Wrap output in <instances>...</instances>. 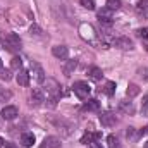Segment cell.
<instances>
[{
	"instance_id": "d4e9b609",
	"label": "cell",
	"mask_w": 148,
	"mask_h": 148,
	"mask_svg": "<svg viewBox=\"0 0 148 148\" xmlns=\"http://www.w3.org/2000/svg\"><path fill=\"white\" fill-rule=\"evenodd\" d=\"M107 141H109V148H122L121 143H119V140H117L114 134H110V136L107 138Z\"/></svg>"
},
{
	"instance_id": "2e32d148",
	"label": "cell",
	"mask_w": 148,
	"mask_h": 148,
	"mask_svg": "<svg viewBox=\"0 0 148 148\" xmlns=\"http://www.w3.org/2000/svg\"><path fill=\"white\" fill-rule=\"evenodd\" d=\"M16 81H17L19 86H28V84H29V71L19 69V73L16 76Z\"/></svg>"
},
{
	"instance_id": "d590c367",
	"label": "cell",
	"mask_w": 148,
	"mask_h": 148,
	"mask_svg": "<svg viewBox=\"0 0 148 148\" xmlns=\"http://www.w3.org/2000/svg\"><path fill=\"white\" fill-rule=\"evenodd\" d=\"M3 147V140H2V138H0V148Z\"/></svg>"
},
{
	"instance_id": "8fae6325",
	"label": "cell",
	"mask_w": 148,
	"mask_h": 148,
	"mask_svg": "<svg viewBox=\"0 0 148 148\" xmlns=\"http://www.w3.org/2000/svg\"><path fill=\"white\" fill-rule=\"evenodd\" d=\"M79 31H81V35L84 40H88V41H95V38H97V33H95V29H93V26H90V24H83L81 28H79Z\"/></svg>"
},
{
	"instance_id": "74e56055",
	"label": "cell",
	"mask_w": 148,
	"mask_h": 148,
	"mask_svg": "<svg viewBox=\"0 0 148 148\" xmlns=\"http://www.w3.org/2000/svg\"><path fill=\"white\" fill-rule=\"evenodd\" d=\"M0 69H2V60H0Z\"/></svg>"
},
{
	"instance_id": "f35d334b",
	"label": "cell",
	"mask_w": 148,
	"mask_h": 148,
	"mask_svg": "<svg viewBox=\"0 0 148 148\" xmlns=\"http://www.w3.org/2000/svg\"><path fill=\"white\" fill-rule=\"evenodd\" d=\"M0 117H2V115H0Z\"/></svg>"
},
{
	"instance_id": "e0dca14e",
	"label": "cell",
	"mask_w": 148,
	"mask_h": 148,
	"mask_svg": "<svg viewBox=\"0 0 148 148\" xmlns=\"http://www.w3.org/2000/svg\"><path fill=\"white\" fill-rule=\"evenodd\" d=\"M98 138H102V134H100V133H91V131H88V133H84V134H83L81 143H83V145H90V143L97 141Z\"/></svg>"
},
{
	"instance_id": "ba28073f",
	"label": "cell",
	"mask_w": 148,
	"mask_h": 148,
	"mask_svg": "<svg viewBox=\"0 0 148 148\" xmlns=\"http://www.w3.org/2000/svg\"><path fill=\"white\" fill-rule=\"evenodd\" d=\"M0 115H2V119H5V121H14V119L19 115V110H17V107H14V105H7V107L2 109Z\"/></svg>"
},
{
	"instance_id": "44dd1931",
	"label": "cell",
	"mask_w": 148,
	"mask_h": 148,
	"mask_svg": "<svg viewBox=\"0 0 148 148\" xmlns=\"http://www.w3.org/2000/svg\"><path fill=\"white\" fill-rule=\"evenodd\" d=\"M115 88H117V84H115L114 81H107L105 86L100 88V93H103V95H107V97H112V95L115 93Z\"/></svg>"
},
{
	"instance_id": "d6986e66",
	"label": "cell",
	"mask_w": 148,
	"mask_h": 148,
	"mask_svg": "<svg viewBox=\"0 0 148 148\" xmlns=\"http://www.w3.org/2000/svg\"><path fill=\"white\" fill-rule=\"evenodd\" d=\"M83 109L88 110V112H98L100 110V102L97 98H90L88 102H84V107Z\"/></svg>"
},
{
	"instance_id": "e575fe53",
	"label": "cell",
	"mask_w": 148,
	"mask_h": 148,
	"mask_svg": "<svg viewBox=\"0 0 148 148\" xmlns=\"http://www.w3.org/2000/svg\"><path fill=\"white\" fill-rule=\"evenodd\" d=\"M5 148H16L12 143H5Z\"/></svg>"
},
{
	"instance_id": "484cf974",
	"label": "cell",
	"mask_w": 148,
	"mask_h": 148,
	"mask_svg": "<svg viewBox=\"0 0 148 148\" xmlns=\"http://www.w3.org/2000/svg\"><path fill=\"white\" fill-rule=\"evenodd\" d=\"M138 93H140V88L136 84H129L127 86V97H136Z\"/></svg>"
},
{
	"instance_id": "9a60e30c",
	"label": "cell",
	"mask_w": 148,
	"mask_h": 148,
	"mask_svg": "<svg viewBox=\"0 0 148 148\" xmlns=\"http://www.w3.org/2000/svg\"><path fill=\"white\" fill-rule=\"evenodd\" d=\"M136 14L141 19H148V0H140L136 3Z\"/></svg>"
},
{
	"instance_id": "6da1fadb",
	"label": "cell",
	"mask_w": 148,
	"mask_h": 148,
	"mask_svg": "<svg viewBox=\"0 0 148 148\" xmlns=\"http://www.w3.org/2000/svg\"><path fill=\"white\" fill-rule=\"evenodd\" d=\"M0 38H2L3 47H5L9 52H19L21 47H23L21 38H19V35H16V33H2Z\"/></svg>"
},
{
	"instance_id": "ac0fdd59",
	"label": "cell",
	"mask_w": 148,
	"mask_h": 148,
	"mask_svg": "<svg viewBox=\"0 0 148 148\" xmlns=\"http://www.w3.org/2000/svg\"><path fill=\"white\" fill-rule=\"evenodd\" d=\"M21 145L23 147H26V148H29V147H33L35 145V134L33 133H23L21 134Z\"/></svg>"
},
{
	"instance_id": "83f0119b",
	"label": "cell",
	"mask_w": 148,
	"mask_h": 148,
	"mask_svg": "<svg viewBox=\"0 0 148 148\" xmlns=\"http://www.w3.org/2000/svg\"><path fill=\"white\" fill-rule=\"evenodd\" d=\"M107 7L110 10H117L121 7V0H107Z\"/></svg>"
},
{
	"instance_id": "4fadbf2b",
	"label": "cell",
	"mask_w": 148,
	"mask_h": 148,
	"mask_svg": "<svg viewBox=\"0 0 148 148\" xmlns=\"http://www.w3.org/2000/svg\"><path fill=\"white\" fill-rule=\"evenodd\" d=\"M117 109H119V112L127 114V115H133V114H134V105H133V102H127V100H121L119 105H117Z\"/></svg>"
},
{
	"instance_id": "52a82bcc",
	"label": "cell",
	"mask_w": 148,
	"mask_h": 148,
	"mask_svg": "<svg viewBox=\"0 0 148 148\" xmlns=\"http://www.w3.org/2000/svg\"><path fill=\"white\" fill-rule=\"evenodd\" d=\"M29 103L31 105H41L43 102H45V91L41 90V88H35L33 91H31V95H29Z\"/></svg>"
},
{
	"instance_id": "5bb4252c",
	"label": "cell",
	"mask_w": 148,
	"mask_h": 148,
	"mask_svg": "<svg viewBox=\"0 0 148 148\" xmlns=\"http://www.w3.org/2000/svg\"><path fill=\"white\" fill-rule=\"evenodd\" d=\"M88 77L91 79V81H102V77H103V73H102V69L100 67H97V66H91V67H88Z\"/></svg>"
},
{
	"instance_id": "d6a6232c",
	"label": "cell",
	"mask_w": 148,
	"mask_h": 148,
	"mask_svg": "<svg viewBox=\"0 0 148 148\" xmlns=\"http://www.w3.org/2000/svg\"><path fill=\"white\" fill-rule=\"evenodd\" d=\"M88 148H102V145H100V143H97V141H93V143H90V145H88Z\"/></svg>"
},
{
	"instance_id": "8992f818",
	"label": "cell",
	"mask_w": 148,
	"mask_h": 148,
	"mask_svg": "<svg viewBox=\"0 0 148 148\" xmlns=\"http://www.w3.org/2000/svg\"><path fill=\"white\" fill-rule=\"evenodd\" d=\"M112 47L119 48V50H133V41L129 40L127 36H119V38H114L112 41Z\"/></svg>"
},
{
	"instance_id": "603a6c76",
	"label": "cell",
	"mask_w": 148,
	"mask_h": 148,
	"mask_svg": "<svg viewBox=\"0 0 148 148\" xmlns=\"http://www.w3.org/2000/svg\"><path fill=\"white\" fill-rule=\"evenodd\" d=\"M126 138H127L129 141H138L140 133H136V129H134V127H127V129H126Z\"/></svg>"
},
{
	"instance_id": "7c38bea8",
	"label": "cell",
	"mask_w": 148,
	"mask_h": 148,
	"mask_svg": "<svg viewBox=\"0 0 148 148\" xmlns=\"http://www.w3.org/2000/svg\"><path fill=\"white\" fill-rule=\"evenodd\" d=\"M40 148H60V140L57 136H47Z\"/></svg>"
},
{
	"instance_id": "f546056e",
	"label": "cell",
	"mask_w": 148,
	"mask_h": 148,
	"mask_svg": "<svg viewBox=\"0 0 148 148\" xmlns=\"http://www.w3.org/2000/svg\"><path fill=\"white\" fill-rule=\"evenodd\" d=\"M10 97H12V93H10V91H5V90H2V88H0V102L9 100Z\"/></svg>"
},
{
	"instance_id": "cb8c5ba5",
	"label": "cell",
	"mask_w": 148,
	"mask_h": 148,
	"mask_svg": "<svg viewBox=\"0 0 148 148\" xmlns=\"http://www.w3.org/2000/svg\"><path fill=\"white\" fill-rule=\"evenodd\" d=\"M10 69H16V71H19V69H23V59L21 57H12V60H10Z\"/></svg>"
},
{
	"instance_id": "3957f363",
	"label": "cell",
	"mask_w": 148,
	"mask_h": 148,
	"mask_svg": "<svg viewBox=\"0 0 148 148\" xmlns=\"http://www.w3.org/2000/svg\"><path fill=\"white\" fill-rule=\"evenodd\" d=\"M73 91H74V95H76L77 98L84 100V98H88L91 88H90V84L84 83V81H76V83L73 84Z\"/></svg>"
},
{
	"instance_id": "5b68a950",
	"label": "cell",
	"mask_w": 148,
	"mask_h": 148,
	"mask_svg": "<svg viewBox=\"0 0 148 148\" xmlns=\"http://www.w3.org/2000/svg\"><path fill=\"white\" fill-rule=\"evenodd\" d=\"M29 76H33V79H35L36 83H43V81H45V71H43V67H41L38 62H31Z\"/></svg>"
},
{
	"instance_id": "30bf717a",
	"label": "cell",
	"mask_w": 148,
	"mask_h": 148,
	"mask_svg": "<svg viewBox=\"0 0 148 148\" xmlns=\"http://www.w3.org/2000/svg\"><path fill=\"white\" fill-rule=\"evenodd\" d=\"M52 53H53V57H55V59L66 60V59L69 57V48H67L66 45H55V47L52 48Z\"/></svg>"
},
{
	"instance_id": "9c48e42d",
	"label": "cell",
	"mask_w": 148,
	"mask_h": 148,
	"mask_svg": "<svg viewBox=\"0 0 148 148\" xmlns=\"http://www.w3.org/2000/svg\"><path fill=\"white\" fill-rule=\"evenodd\" d=\"M100 122H102L103 127H112V126L117 124V117H115V114H112V112H103V114L100 115Z\"/></svg>"
},
{
	"instance_id": "277c9868",
	"label": "cell",
	"mask_w": 148,
	"mask_h": 148,
	"mask_svg": "<svg viewBox=\"0 0 148 148\" xmlns=\"http://www.w3.org/2000/svg\"><path fill=\"white\" fill-rule=\"evenodd\" d=\"M97 17H98V21H100V24L110 26L112 19H114V10H110L109 7H102V9L97 12Z\"/></svg>"
},
{
	"instance_id": "836d02e7",
	"label": "cell",
	"mask_w": 148,
	"mask_h": 148,
	"mask_svg": "<svg viewBox=\"0 0 148 148\" xmlns=\"http://www.w3.org/2000/svg\"><path fill=\"white\" fill-rule=\"evenodd\" d=\"M147 134H148V126H147V127H143V129L140 131V136H147Z\"/></svg>"
},
{
	"instance_id": "4dcf8cb0",
	"label": "cell",
	"mask_w": 148,
	"mask_h": 148,
	"mask_svg": "<svg viewBox=\"0 0 148 148\" xmlns=\"http://www.w3.org/2000/svg\"><path fill=\"white\" fill-rule=\"evenodd\" d=\"M141 110H143V112L148 110V93L143 97V102H141Z\"/></svg>"
},
{
	"instance_id": "4316f807",
	"label": "cell",
	"mask_w": 148,
	"mask_h": 148,
	"mask_svg": "<svg viewBox=\"0 0 148 148\" xmlns=\"http://www.w3.org/2000/svg\"><path fill=\"white\" fill-rule=\"evenodd\" d=\"M81 2V5L84 7V9H88V10H95V0H79Z\"/></svg>"
},
{
	"instance_id": "7402d4cb",
	"label": "cell",
	"mask_w": 148,
	"mask_h": 148,
	"mask_svg": "<svg viewBox=\"0 0 148 148\" xmlns=\"http://www.w3.org/2000/svg\"><path fill=\"white\" fill-rule=\"evenodd\" d=\"M136 35L138 38H141V43H143V47H145V50L148 52V29L147 28H140V29H136Z\"/></svg>"
},
{
	"instance_id": "8d00e7d4",
	"label": "cell",
	"mask_w": 148,
	"mask_h": 148,
	"mask_svg": "<svg viewBox=\"0 0 148 148\" xmlns=\"http://www.w3.org/2000/svg\"><path fill=\"white\" fill-rule=\"evenodd\" d=\"M145 148H148V141H147V143H145Z\"/></svg>"
},
{
	"instance_id": "f1b7e54d",
	"label": "cell",
	"mask_w": 148,
	"mask_h": 148,
	"mask_svg": "<svg viewBox=\"0 0 148 148\" xmlns=\"http://www.w3.org/2000/svg\"><path fill=\"white\" fill-rule=\"evenodd\" d=\"M0 77L3 81H10L12 76H10V69H0Z\"/></svg>"
},
{
	"instance_id": "ffe728a7",
	"label": "cell",
	"mask_w": 148,
	"mask_h": 148,
	"mask_svg": "<svg viewBox=\"0 0 148 148\" xmlns=\"http://www.w3.org/2000/svg\"><path fill=\"white\" fill-rule=\"evenodd\" d=\"M76 67H77V60L76 59H71V60H67L66 62V66H64V74L69 77V76H73L74 71H76Z\"/></svg>"
},
{
	"instance_id": "1f68e13d",
	"label": "cell",
	"mask_w": 148,
	"mask_h": 148,
	"mask_svg": "<svg viewBox=\"0 0 148 148\" xmlns=\"http://www.w3.org/2000/svg\"><path fill=\"white\" fill-rule=\"evenodd\" d=\"M29 31H31V35H35V36H40V35H41V29L38 28L36 24H35V26H31V29H29Z\"/></svg>"
},
{
	"instance_id": "7a4b0ae2",
	"label": "cell",
	"mask_w": 148,
	"mask_h": 148,
	"mask_svg": "<svg viewBox=\"0 0 148 148\" xmlns=\"http://www.w3.org/2000/svg\"><path fill=\"white\" fill-rule=\"evenodd\" d=\"M48 84H50V86H47L45 98H47V102H50V107H55V105H57V100H59V97H60V86H59L57 81H53V79H48Z\"/></svg>"
}]
</instances>
